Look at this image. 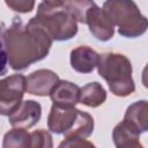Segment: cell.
I'll list each match as a JSON object with an SVG mask.
<instances>
[{"label":"cell","mask_w":148,"mask_h":148,"mask_svg":"<svg viewBox=\"0 0 148 148\" xmlns=\"http://www.w3.org/2000/svg\"><path fill=\"white\" fill-rule=\"evenodd\" d=\"M42 117V106L34 99L22 101L18 108L8 116V121L13 127L30 128L35 126Z\"/></svg>","instance_id":"obj_9"},{"label":"cell","mask_w":148,"mask_h":148,"mask_svg":"<svg viewBox=\"0 0 148 148\" xmlns=\"http://www.w3.org/2000/svg\"><path fill=\"white\" fill-rule=\"evenodd\" d=\"M86 24H88L91 35L101 42H108L114 35V23L108 13L97 5H94L88 10Z\"/></svg>","instance_id":"obj_7"},{"label":"cell","mask_w":148,"mask_h":148,"mask_svg":"<svg viewBox=\"0 0 148 148\" xmlns=\"http://www.w3.org/2000/svg\"><path fill=\"white\" fill-rule=\"evenodd\" d=\"M31 147L32 148H52V135L44 128L35 130L31 133Z\"/></svg>","instance_id":"obj_18"},{"label":"cell","mask_w":148,"mask_h":148,"mask_svg":"<svg viewBox=\"0 0 148 148\" xmlns=\"http://www.w3.org/2000/svg\"><path fill=\"white\" fill-rule=\"evenodd\" d=\"M35 21L40 24L53 40L65 42L77 34V21L64 7H52L42 2L38 5Z\"/></svg>","instance_id":"obj_4"},{"label":"cell","mask_w":148,"mask_h":148,"mask_svg":"<svg viewBox=\"0 0 148 148\" xmlns=\"http://www.w3.org/2000/svg\"><path fill=\"white\" fill-rule=\"evenodd\" d=\"M94 118L84 111L79 112L77 119L74 126L64 134V140L59 143V147H82L88 143L87 138L92 134Z\"/></svg>","instance_id":"obj_6"},{"label":"cell","mask_w":148,"mask_h":148,"mask_svg":"<svg viewBox=\"0 0 148 148\" xmlns=\"http://www.w3.org/2000/svg\"><path fill=\"white\" fill-rule=\"evenodd\" d=\"M5 3L9 9L20 14L30 13L35 7V0H5Z\"/></svg>","instance_id":"obj_19"},{"label":"cell","mask_w":148,"mask_h":148,"mask_svg":"<svg viewBox=\"0 0 148 148\" xmlns=\"http://www.w3.org/2000/svg\"><path fill=\"white\" fill-rule=\"evenodd\" d=\"M43 2H45L46 5L52 6V7L61 8V7H64V6H65L66 0H43Z\"/></svg>","instance_id":"obj_20"},{"label":"cell","mask_w":148,"mask_h":148,"mask_svg":"<svg viewBox=\"0 0 148 148\" xmlns=\"http://www.w3.org/2000/svg\"><path fill=\"white\" fill-rule=\"evenodd\" d=\"M71 66L72 68L82 74L91 73L98 64L99 54L87 45H81L71 51Z\"/></svg>","instance_id":"obj_11"},{"label":"cell","mask_w":148,"mask_h":148,"mask_svg":"<svg viewBox=\"0 0 148 148\" xmlns=\"http://www.w3.org/2000/svg\"><path fill=\"white\" fill-rule=\"evenodd\" d=\"M80 92L81 88L66 80H59L53 87L50 97L54 104L62 106H75L80 103Z\"/></svg>","instance_id":"obj_13"},{"label":"cell","mask_w":148,"mask_h":148,"mask_svg":"<svg viewBox=\"0 0 148 148\" xmlns=\"http://www.w3.org/2000/svg\"><path fill=\"white\" fill-rule=\"evenodd\" d=\"M27 92V76L13 74L6 76L0 82V113L9 116L22 103Z\"/></svg>","instance_id":"obj_5"},{"label":"cell","mask_w":148,"mask_h":148,"mask_svg":"<svg viewBox=\"0 0 148 148\" xmlns=\"http://www.w3.org/2000/svg\"><path fill=\"white\" fill-rule=\"evenodd\" d=\"M140 132L128 120L124 119L117 124L112 131V140L117 148H142Z\"/></svg>","instance_id":"obj_12"},{"label":"cell","mask_w":148,"mask_h":148,"mask_svg":"<svg viewBox=\"0 0 148 148\" xmlns=\"http://www.w3.org/2000/svg\"><path fill=\"white\" fill-rule=\"evenodd\" d=\"M59 80L58 74L51 69H37L27 76V92L42 97L50 96Z\"/></svg>","instance_id":"obj_10"},{"label":"cell","mask_w":148,"mask_h":148,"mask_svg":"<svg viewBox=\"0 0 148 148\" xmlns=\"http://www.w3.org/2000/svg\"><path fill=\"white\" fill-rule=\"evenodd\" d=\"M102 8L108 13L123 37L136 38L148 29V18L142 15L133 0H105Z\"/></svg>","instance_id":"obj_3"},{"label":"cell","mask_w":148,"mask_h":148,"mask_svg":"<svg viewBox=\"0 0 148 148\" xmlns=\"http://www.w3.org/2000/svg\"><path fill=\"white\" fill-rule=\"evenodd\" d=\"M106 101V91L103 86L98 82H89L81 88L80 103L89 106L97 108Z\"/></svg>","instance_id":"obj_15"},{"label":"cell","mask_w":148,"mask_h":148,"mask_svg":"<svg viewBox=\"0 0 148 148\" xmlns=\"http://www.w3.org/2000/svg\"><path fill=\"white\" fill-rule=\"evenodd\" d=\"M52 42L49 32L34 17L24 23L14 16L12 24L1 30L2 65H9L14 71L27 69L49 54Z\"/></svg>","instance_id":"obj_1"},{"label":"cell","mask_w":148,"mask_h":148,"mask_svg":"<svg viewBox=\"0 0 148 148\" xmlns=\"http://www.w3.org/2000/svg\"><path fill=\"white\" fill-rule=\"evenodd\" d=\"M3 148H28L31 147V134L25 131V128L14 127L8 131L2 141Z\"/></svg>","instance_id":"obj_16"},{"label":"cell","mask_w":148,"mask_h":148,"mask_svg":"<svg viewBox=\"0 0 148 148\" xmlns=\"http://www.w3.org/2000/svg\"><path fill=\"white\" fill-rule=\"evenodd\" d=\"M97 72L106 81L110 91L114 96L126 97L135 91L132 77V64L125 54L118 52H104L99 54Z\"/></svg>","instance_id":"obj_2"},{"label":"cell","mask_w":148,"mask_h":148,"mask_svg":"<svg viewBox=\"0 0 148 148\" xmlns=\"http://www.w3.org/2000/svg\"><path fill=\"white\" fill-rule=\"evenodd\" d=\"M79 112L80 110L75 106H62L53 103L47 117V127L50 132L65 134L74 126Z\"/></svg>","instance_id":"obj_8"},{"label":"cell","mask_w":148,"mask_h":148,"mask_svg":"<svg viewBox=\"0 0 148 148\" xmlns=\"http://www.w3.org/2000/svg\"><path fill=\"white\" fill-rule=\"evenodd\" d=\"M141 82L146 89H148V64L145 66L142 74H141Z\"/></svg>","instance_id":"obj_21"},{"label":"cell","mask_w":148,"mask_h":148,"mask_svg":"<svg viewBox=\"0 0 148 148\" xmlns=\"http://www.w3.org/2000/svg\"><path fill=\"white\" fill-rule=\"evenodd\" d=\"M94 5L96 3L92 0H66L64 8L69 12L77 22L86 24L87 13Z\"/></svg>","instance_id":"obj_17"},{"label":"cell","mask_w":148,"mask_h":148,"mask_svg":"<svg viewBox=\"0 0 148 148\" xmlns=\"http://www.w3.org/2000/svg\"><path fill=\"white\" fill-rule=\"evenodd\" d=\"M124 119L134 125L140 133L148 132V101L140 99L132 103L126 109Z\"/></svg>","instance_id":"obj_14"}]
</instances>
